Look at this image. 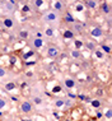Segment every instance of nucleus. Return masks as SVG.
Masks as SVG:
<instances>
[{
	"mask_svg": "<svg viewBox=\"0 0 112 121\" xmlns=\"http://www.w3.org/2000/svg\"><path fill=\"white\" fill-rule=\"evenodd\" d=\"M32 110H33V104H32V102H29V101H22L21 103H19V111H21L22 113H31Z\"/></svg>",
	"mask_w": 112,
	"mask_h": 121,
	"instance_id": "f257e3e1",
	"label": "nucleus"
},
{
	"mask_svg": "<svg viewBox=\"0 0 112 121\" xmlns=\"http://www.w3.org/2000/svg\"><path fill=\"white\" fill-rule=\"evenodd\" d=\"M57 18H59L57 13L54 10H50V12L45 13V14H42V21L47 22V23H55L57 21Z\"/></svg>",
	"mask_w": 112,
	"mask_h": 121,
	"instance_id": "f03ea898",
	"label": "nucleus"
},
{
	"mask_svg": "<svg viewBox=\"0 0 112 121\" xmlns=\"http://www.w3.org/2000/svg\"><path fill=\"white\" fill-rule=\"evenodd\" d=\"M90 36L93 38H101L102 36H103V29H102L101 27H98V26H94V27L90 28Z\"/></svg>",
	"mask_w": 112,
	"mask_h": 121,
	"instance_id": "7ed1b4c3",
	"label": "nucleus"
},
{
	"mask_svg": "<svg viewBox=\"0 0 112 121\" xmlns=\"http://www.w3.org/2000/svg\"><path fill=\"white\" fill-rule=\"evenodd\" d=\"M59 55H60V51H59V48L56 46H50L47 48V56L50 59H55V57H57Z\"/></svg>",
	"mask_w": 112,
	"mask_h": 121,
	"instance_id": "20e7f679",
	"label": "nucleus"
},
{
	"mask_svg": "<svg viewBox=\"0 0 112 121\" xmlns=\"http://www.w3.org/2000/svg\"><path fill=\"white\" fill-rule=\"evenodd\" d=\"M14 19H13L12 17H4L3 18V26H4V28L6 29H12L13 27H14Z\"/></svg>",
	"mask_w": 112,
	"mask_h": 121,
	"instance_id": "39448f33",
	"label": "nucleus"
},
{
	"mask_svg": "<svg viewBox=\"0 0 112 121\" xmlns=\"http://www.w3.org/2000/svg\"><path fill=\"white\" fill-rule=\"evenodd\" d=\"M70 115H71V117H70L71 121H78L79 119H80V116L83 115V111L79 110V108H71Z\"/></svg>",
	"mask_w": 112,
	"mask_h": 121,
	"instance_id": "423d86ee",
	"label": "nucleus"
},
{
	"mask_svg": "<svg viewBox=\"0 0 112 121\" xmlns=\"http://www.w3.org/2000/svg\"><path fill=\"white\" fill-rule=\"evenodd\" d=\"M62 21L65 22V23H68V24H74L75 22V18H74V15L71 14L70 12H65L64 13V17H62Z\"/></svg>",
	"mask_w": 112,
	"mask_h": 121,
	"instance_id": "0eeeda50",
	"label": "nucleus"
},
{
	"mask_svg": "<svg viewBox=\"0 0 112 121\" xmlns=\"http://www.w3.org/2000/svg\"><path fill=\"white\" fill-rule=\"evenodd\" d=\"M43 38H39V37H34L33 40H32V46H33V48H36V50H38V48H41L42 46H43Z\"/></svg>",
	"mask_w": 112,
	"mask_h": 121,
	"instance_id": "6e6552de",
	"label": "nucleus"
},
{
	"mask_svg": "<svg viewBox=\"0 0 112 121\" xmlns=\"http://www.w3.org/2000/svg\"><path fill=\"white\" fill-rule=\"evenodd\" d=\"M75 79L74 78H70V77H68V78H65L64 79V86L68 88V89H73V88L75 87Z\"/></svg>",
	"mask_w": 112,
	"mask_h": 121,
	"instance_id": "1a4fd4ad",
	"label": "nucleus"
},
{
	"mask_svg": "<svg viewBox=\"0 0 112 121\" xmlns=\"http://www.w3.org/2000/svg\"><path fill=\"white\" fill-rule=\"evenodd\" d=\"M51 6L54 8V12H62V10H64V3L59 1V0L52 1L51 3Z\"/></svg>",
	"mask_w": 112,
	"mask_h": 121,
	"instance_id": "9d476101",
	"label": "nucleus"
},
{
	"mask_svg": "<svg viewBox=\"0 0 112 121\" xmlns=\"http://www.w3.org/2000/svg\"><path fill=\"white\" fill-rule=\"evenodd\" d=\"M62 38H65V40H74L75 38V33L73 29H65L64 32H62Z\"/></svg>",
	"mask_w": 112,
	"mask_h": 121,
	"instance_id": "9b49d317",
	"label": "nucleus"
},
{
	"mask_svg": "<svg viewBox=\"0 0 112 121\" xmlns=\"http://www.w3.org/2000/svg\"><path fill=\"white\" fill-rule=\"evenodd\" d=\"M98 4H99V3H98V1H94V0H87V1L83 3L84 8H88V9H95Z\"/></svg>",
	"mask_w": 112,
	"mask_h": 121,
	"instance_id": "f8f14e48",
	"label": "nucleus"
},
{
	"mask_svg": "<svg viewBox=\"0 0 112 121\" xmlns=\"http://www.w3.org/2000/svg\"><path fill=\"white\" fill-rule=\"evenodd\" d=\"M101 10H102L103 14H110V13H111V5H110V3H108V1L102 3V4H101Z\"/></svg>",
	"mask_w": 112,
	"mask_h": 121,
	"instance_id": "ddd939ff",
	"label": "nucleus"
},
{
	"mask_svg": "<svg viewBox=\"0 0 112 121\" xmlns=\"http://www.w3.org/2000/svg\"><path fill=\"white\" fill-rule=\"evenodd\" d=\"M84 47L87 48V50H89V51H94L95 48H97V43H95L94 41H87L84 43Z\"/></svg>",
	"mask_w": 112,
	"mask_h": 121,
	"instance_id": "4468645a",
	"label": "nucleus"
},
{
	"mask_svg": "<svg viewBox=\"0 0 112 121\" xmlns=\"http://www.w3.org/2000/svg\"><path fill=\"white\" fill-rule=\"evenodd\" d=\"M18 37L21 38V40H23V41L28 40V38H29V32L27 31V29H21L19 33H18Z\"/></svg>",
	"mask_w": 112,
	"mask_h": 121,
	"instance_id": "2eb2a0df",
	"label": "nucleus"
},
{
	"mask_svg": "<svg viewBox=\"0 0 112 121\" xmlns=\"http://www.w3.org/2000/svg\"><path fill=\"white\" fill-rule=\"evenodd\" d=\"M54 104H55L56 108H62V107L65 106V99H64V98H56Z\"/></svg>",
	"mask_w": 112,
	"mask_h": 121,
	"instance_id": "dca6fc26",
	"label": "nucleus"
},
{
	"mask_svg": "<svg viewBox=\"0 0 112 121\" xmlns=\"http://www.w3.org/2000/svg\"><path fill=\"white\" fill-rule=\"evenodd\" d=\"M15 88H17V86H15L14 82H8V83H6L5 86H4V89L8 91V92H13Z\"/></svg>",
	"mask_w": 112,
	"mask_h": 121,
	"instance_id": "f3484780",
	"label": "nucleus"
},
{
	"mask_svg": "<svg viewBox=\"0 0 112 121\" xmlns=\"http://www.w3.org/2000/svg\"><path fill=\"white\" fill-rule=\"evenodd\" d=\"M73 26H74V28H75V32H78V33H82V31H83L84 27H85V24L80 23V22H75ZM75 32H74V33H75Z\"/></svg>",
	"mask_w": 112,
	"mask_h": 121,
	"instance_id": "a211bd4d",
	"label": "nucleus"
},
{
	"mask_svg": "<svg viewBox=\"0 0 112 121\" xmlns=\"http://www.w3.org/2000/svg\"><path fill=\"white\" fill-rule=\"evenodd\" d=\"M43 33H45L46 37H54V35H55V29L48 26V27H46V28H45V32H43Z\"/></svg>",
	"mask_w": 112,
	"mask_h": 121,
	"instance_id": "6ab92c4d",
	"label": "nucleus"
},
{
	"mask_svg": "<svg viewBox=\"0 0 112 121\" xmlns=\"http://www.w3.org/2000/svg\"><path fill=\"white\" fill-rule=\"evenodd\" d=\"M73 41H74V47H75V50H79V51H80V48H83V46H84L83 41L79 40V38H74Z\"/></svg>",
	"mask_w": 112,
	"mask_h": 121,
	"instance_id": "aec40b11",
	"label": "nucleus"
},
{
	"mask_svg": "<svg viewBox=\"0 0 112 121\" xmlns=\"http://www.w3.org/2000/svg\"><path fill=\"white\" fill-rule=\"evenodd\" d=\"M70 56L73 57V59H75V60H79V59L82 57V51H79V50H71L70 51Z\"/></svg>",
	"mask_w": 112,
	"mask_h": 121,
	"instance_id": "412c9836",
	"label": "nucleus"
},
{
	"mask_svg": "<svg viewBox=\"0 0 112 121\" xmlns=\"http://www.w3.org/2000/svg\"><path fill=\"white\" fill-rule=\"evenodd\" d=\"M43 103V99H42L41 97L38 96H33L32 97V104H37V106H39V104Z\"/></svg>",
	"mask_w": 112,
	"mask_h": 121,
	"instance_id": "4be33fe9",
	"label": "nucleus"
},
{
	"mask_svg": "<svg viewBox=\"0 0 112 121\" xmlns=\"http://www.w3.org/2000/svg\"><path fill=\"white\" fill-rule=\"evenodd\" d=\"M99 50H101L102 52H103V54H104V52H106V54H108V55L111 54V46H110V45L102 43V46H101V48H99Z\"/></svg>",
	"mask_w": 112,
	"mask_h": 121,
	"instance_id": "5701e85b",
	"label": "nucleus"
},
{
	"mask_svg": "<svg viewBox=\"0 0 112 121\" xmlns=\"http://www.w3.org/2000/svg\"><path fill=\"white\" fill-rule=\"evenodd\" d=\"M34 55V51L33 50H29L28 52H26L24 55H22V60H24V61H27L29 57H32Z\"/></svg>",
	"mask_w": 112,
	"mask_h": 121,
	"instance_id": "b1692460",
	"label": "nucleus"
},
{
	"mask_svg": "<svg viewBox=\"0 0 112 121\" xmlns=\"http://www.w3.org/2000/svg\"><path fill=\"white\" fill-rule=\"evenodd\" d=\"M90 104H92V107H94V108H99V107L102 106L101 101L97 99V98H94V99H90Z\"/></svg>",
	"mask_w": 112,
	"mask_h": 121,
	"instance_id": "393cba45",
	"label": "nucleus"
},
{
	"mask_svg": "<svg viewBox=\"0 0 112 121\" xmlns=\"http://www.w3.org/2000/svg\"><path fill=\"white\" fill-rule=\"evenodd\" d=\"M93 52H94V56L97 59H101V60H102V59H104V54L99 50V48H95Z\"/></svg>",
	"mask_w": 112,
	"mask_h": 121,
	"instance_id": "a878e982",
	"label": "nucleus"
},
{
	"mask_svg": "<svg viewBox=\"0 0 112 121\" xmlns=\"http://www.w3.org/2000/svg\"><path fill=\"white\" fill-rule=\"evenodd\" d=\"M4 4H5V6H6V9H8V10H13L17 3H15V1H5Z\"/></svg>",
	"mask_w": 112,
	"mask_h": 121,
	"instance_id": "bb28decb",
	"label": "nucleus"
},
{
	"mask_svg": "<svg viewBox=\"0 0 112 121\" xmlns=\"http://www.w3.org/2000/svg\"><path fill=\"white\" fill-rule=\"evenodd\" d=\"M71 73H79L80 71V65H78V64H71Z\"/></svg>",
	"mask_w": 112,
	"mask_h": 121,
	"instance_id": "cd10ccee",
	"label": "nucleus"
},
{
	"mask_svg": "<svg viewBox=\"0 0 112 121\" xmlns=\"http://www.w3.org/2000/svg\"><path fill=\"white\" fill-rule=\"evenodd\" d=\"M61 91H62V87H61V86H59V84H57V86H55V87L51 89V92L54 93V94H57V93H60Z\"/></svg>",
	"mask_w": 112,
	"mask_h": 121,
	"instance_id": "c85d7f7f",
	"label": "nucleus"
},
{
	"mask_svg": "<svg viewBox=\"0 0 112 121\" xmlns=\"http://www.w3.org/2000/svg\"><path fill=\"white\" fill-rule=\"evenodd\" d=\"M32 4H33V5L36 6V8L38 9V8H41V6L45 4V1H43V0H36V1H33V3H32Z\"/></svg>",
	"mask_w": 112,
	"mask_h": 121,
	"instance_id": "c756f323",
	"label": "nucleus"
},
{
	"mask_svg": "<svg viewBox=\"0 0 112 121\" xmlns=\"http://www.w3.org/2000/svg\"><path fill=\"white\" fill-rule=\"evenodd\" d=\"M21 10H22L23 13H29V12L32 10V9H31V6H29L28 4H24V5H23L22 8H21Z\"/></svg>",
	"mask_w": 112,
	"mask_h": 121,
	"instance_id": "7c9ffc66",
	"label": "nucleus"
},
{
	"mask_svg": "<svg viewBox=\"0 0 112 121\" xmlns=\"http://www.w3.org/2000/svg\"><path fill=\"white\" fill-rule=\"evenodd\" d=\"M5 107H6V99L3 97H0V110L5 108Z\"/></svg>",
	"mask_w": 112,
	"mask_h": 121,
	"instance_id": "2f4dec72",
	"label": "nucleus"
},
{
	"mask_svg": "<svg viewBox=\"0 0 112 121\" xmlns=\"http://www.w3.org/2000/svg\"><path fill=\"white\" fill-rule=\"evenodd\" d=\"M75 10H77L78 13L83 12V10H84V5H83V3H79V4H77V6H75Z\"/></svg>",
	"mask_w": 112,
	"mask_h": 121,
	"instance_id": "473e14b6",
	"label": "nucleus"
},
{
	"mask_svg": "<svg viewBox=\"0 0 112 121\" xmlns=\"http://www.w3.org/2000/svg\"><path fill=\"white\" fill-rule=\"evenodd\" d=\"M9 61H10V65H14L15 63H17V57L13 55V56H10V59H9Z\"/></svg>",
	"mask_w": 112,
	"mask_h": 121,
	"instance_id": "72a5a7b5",
	"label": "nucleus"
},
{
	"mask_svg": "<svg viewBox=\"0 0 112 121\" xmlns=\"http://www.w3.org/2000/svg\"><path fill=\"white\" fill-rule=\"evenodd\" d=\"M5 75H6V70L4 69V68H1V66H0V77H5Z\"/></svg>",
	"mask_w": 112,
	"mask_h": 121,
	"instance_id": "f704fd0d",
	"label": "nucleus"
},
{
	"mask_svg": "<svg viewBox=\"0 0 112 121\" xmlns=\"http://www.w3.org/2000/svg\"><path fill=\"white\" fill-rule=\"evenodd\" d=\"M57 57H60V60H66V59H68V54H61V55H59Z\"/></svg>",
	"mask_w": 112,
	"mask_h": 121,
	"instance_id": "c9c22d12",
	"label": "nucleus"
},
{
	"mask_svg": "<svg viewBox=\"0 0 112 121\" xmlns=\"http://www.w3.org/2000/svg\"><path fill=\"white\" fill-rule=\"evenodd\" d=\"M106 119H107V120H111V110H110V108L106 111Z\"/></svg>",
	"mask_w": 112,
	"mask_h": 121,
	"instance_id": "e433bc0d",
	"label": "nucleus"
},
{
	"mask_svg": "<svg viewBox=\"0 0 112 121\" xmlns=\"http://www.w3.org/2000/svg\"><path fill=\"white\" fill-rule=\"evenodd\" d=\"M50 70H56V65L55 64H51L50 65Z\"/></svg>",
	"mask_w": 112,
	"mask_h": 121,
	"instance_id": "4c0bfd02",
	"label": "nucleus"
},
{
	"mask_svg": "<svg viewBox=\"0 0 112 121\" xmlns=\"http://www.w3.org/2000/svg\"><path fill=\"white\" fill-rule=\"evenodd\" d=\"M12 101H14V102H17V101H18V98L15 97V96H13V97H12Z\"/></svg>",
	"mask_w": 112,
	"mask_h": 121,
	"instance_id": "58836bf2",
	"label": "nucleus"
},
{
	"mask_svg": "<svg viewBox=\"0 0 112 121\" xmlns=\"http://www.w3.org/2000/svg\"><path fill=\"white\" fill-rule=\"evenodd\" d=\"M32 75H33L32 71H27V77H32Z\"/></svg>",
	"mask_w": 112,
	"mask_h": 121,
	"instance_id": "ea45409f",
	"label": "nucleus"
},
{
	"mask_svg": "<svg viewBox=\"0 0 112 121\" xmlns=\"http://www.w3.org/2000/svg\"><path fill=\"white\" fill-rule=\"evenodd\" d=\"M21 121H33V120H32V119H22Z\"/></svg>",
	"mask_w": 112,
	"mask_h": 121,
	"instance_id": "a19ab883",
	"label": "nucleus"
},
{
	"mask_svg": "<svg viewBox=\"0 0 112 121\" xmlns=\"http://www.w3.org/2000/svg\"><path fill=\"white\" fill-rule=\"evenodd\" d=\"M62 121H71L70 119H62Z\"/></svg>",
	"mask_w": 112,
	"mask_h": 121,
	"instance_id": "79ce46f5",
	"label": "nucleus"
},
{
	"mask_svg": "<svg viewBox=\"0 0 112 121\" xmlns=\"http://www.w3.org/2000/svg\"><path fill=\"white\" fill-rule=\"evenodd\" d=\"M0 41H1V35H0Z\"/></svg>",
	"mask_w": 112,
	"mask_h": 121,
	"instance_id": "37998d69",
	"label": "nucleus"
}]
</instances>
